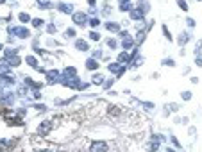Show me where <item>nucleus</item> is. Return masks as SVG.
<instances>
[{
  "label": "nucleus",
  "mask_w": 202,
  "mask_h": 152,
  "mask_svg": "<svg viewBox=\"0 0 202 152\" xmlns=\"http://www.w3.org/2000/svg\"><path fill=\"white\" fill-rule=\"evenodd\" d=\"M74 20L77 21L79 25H84V21H86V16H84L82 13H77V14H74Z\"/></svg>",
  "instance_id": "obj_1"
},
{
  "label": "nucleus",
  "mask_w": 202,
  "mask_h": 152,
  "mask_svg": "<svg viewBox=\"0 0 202 152\" xmlns=\"http://www.w3.org/2000/svg\"><path fill=\"white\" fill-rule=\"evenodd\" d=\"M107 147H106V143H102V141H97V143H93L91 145V150H106Z\"/></svg>",
  "instance_id": "obj_2"
},
{
  "label": "nucleus",
  "mask_w": 202,
  "mask_h": 152,
  "mask_svg": "<svg viewBox=\"0 0 202 152\" xmlns=\"http://www.w3.org/2000/svg\"><path fill=\"white\" fill-rule=\"evenodd\" d=\"M49 129H50L49 122H43V125L39 127V134H45V133H49Z\"/></svg>",
  "instance_id": "obj_3"
},
{
  "label": "nucleus",
  "mask_w": 202,
  "mask_h": 152,
  "mask_svg": "<svg viewBox=\"0 0 202 152\" xmlns=\"http://www.w3.org/2000/svg\"><path fill=\"white\" fill-rule=\"evenodd\" d=\"M14 32L18 34V36H21V38H27V29H21V27H18V29H14Z\"/></svg>",
  "instance_id": "obj_4"
},
{
  "label": "nucleus",
  "mask_w": 202,
  "mask_h": 152,
  "mask_svg": "<svg viewBox=\"0 0 202 152\" xmlns=\"http://www.w3.org/2000/svg\"><path fill=\"white\" fill-rule=\"evenodd\" d=\"M86 64H88V68H89V70H95V68H97V63H95L93 59H89Z\"/></svg>",
  "instance_id": "obj_5"
},
{
  "label": "nucleus",
  "mask_w": 202,
  "mask_h": 152,
  "mask_svg": "<svg viewBox=\"0 0 202 152\" xmlns=\"http://www.w3.org/2000/svg\"><path fill=\"white\" fill-rule=\"evenodd\" d=\"M59 9H61L63 13H70L72 7H70V6H66V4H59Z\"/></svg>",
  "instance_id": "obj_6"
},
{
  "label": "nucleus",
  "mask_w": 202,
  "mask_h": 152,
  "mask_svg": "<svg viewBox=\"0 0 202 152\" xmlns=\"http://www.w3.org/2000/svg\"><path fill=\"white\" fill-rule=\"evenodd\" d=\"M102 81H104L102 75H95V77H93V82H95V84H102Z\"/></svg>",
  "instance_id": "obj_7"
},
{
  "label": "nucleus",
  "mask_w": 202,
  "mask_h": 152,
  "mask_svg": "<svg viewBox=\"0 0 202 152\" xmlns=\"http://www.w3.org/2000/svg\"><path fill=\"white\" fill-rule=\"evenodd\" d=\"M77 49H81V50H86V49H88V45H86L84 41H77Z\"/></svg>",
  "instance_id": "obj_8"
},
{
  "label": "nucleus",
  "mask_w": 202,
  "mask_h": 152,
  "mask_svg": "<svg viewBox=\"0 0 202 152\" xmlns=\"http://www.w3.org/2000/svg\"><path fill=\"white\" fill-rule=\"evenodd\" d=\"M107 29H109V31H118V25H115V24H107Z\"/></svg>",
  "instance_id": "obj_9"
},
{
  "label": "nucleus",
  "mask_w": 202,
  "mask_h": 152,
  "mask_svg": "<svg viewBox=\"0 0 202 152\" xmlns=\"http://www.w3.org/2000/svg\"><path fill=\"white\" fill-rule=\"evenodd\" d=\"M27 63H29V64H32V66H36V59H34V57H31V56L27 57Z\"/></svg>",
  "instance_id": "obj_10"
},
{
  "label": "nucleus",
  "mask_w": 202,
  "mask_h": 152,
  "mask_svg": "<svg viewBox=\"0 0 202 152\" xmlns=\"http://www.w3.org/2000/svg\"><path fill=\"white\" fill-rule=\"evenodd\" d=\"M20 20H21V21H29L31 18H29V14H20Z\"/></svg>",
  "instance_id": "obj_11"
},
{
  "label": "nucleus",
  "mask_w": 202,
  "mask_h": 152,
  "mask_svg": "<svg viewBox=\"0 0 202 152\" xmlns=\"http://www.w3.org/2000/svg\"><path fill=\"white\" fill-rule=\"evenodd\" d=\"M177 2H179V6H181L183 9H188V6H186V2H184V0H177Z\"/></svg>",
  "instance_id": "obj_12"
},
{
  "label": "nucleus",
  "mask_w": 202,
  "mask_h": 152,
  "mask_svg": "<svg viewBox=\"0 0 202 152\" xmlns=\"http://www.w3.org/2000/svg\"><path fill=\"white\" fill-rule=\"evenodd\" d=\"M89 25H93V27H97V25H99V20H91V21H89Z\"/></svg>",
  "instance_id": "obj_13"
},
{
  "label": "nucleus",
  "mask_w": 202,
  "mask_h": 152,
  "mask_svg": "<svg viewBox=\"0 0 202 152\" xmlns=\"http://www.w3.org/2000/svg\"><path fill=\"white\" fill-rule=\"evenodd\" d=\"M99 38H100V36H99V34H97V32H91V39H95V41H97V39H99Z\"/></svg>",
  "instance_id": "obj_14"
},
{
  "label": "nucleus",
  "mask_w": 202,
  "mask_h": 152,
  "mask_svg": "<svg viewBox=\"0 0 202 152\" xmlns=\"http://www.w3.org/2000/svg\"><path fill=\"white\" fill-rule=\"evenodd\" d=\"M41 24H43V21H41V20H34V27H39Z\"/></svg>",
  "instance_id": "obj_15"
},
{
  "label": "nucleus",
  "mask_w": 202,
  "mask_h": 152,
  "mask_svg": "<svg viewBox=\"0 0 202 152\" xmlns=\"http://www.w3.org/2000/svg\"><path fill=\"white\" fill-rule=\"evenodd\" d=\"M190 97H191V95H190V93H188V91H184V93H183V98H186V100H188V98H190Z\"/></svg>",
  "instance_id": "obj_16"
},
{
  "label": "nucleus",
  "mask_w": 202,
  "mask_h": 152,
  "mask_svg": "<svg viewBox=\"0 0 202 152\" xmlns=\"http://www.w3.org/2000/svg\"><path fill=\"white\" fill-rule=\"evenodd\" d=\"M2 2H4V0H0V4H2Z\"/></svg>",
  "instance_id": "obj_17"
},
{
  "label": "nucleus",
  "mask_w": 202,
  "mask_h": 152,
  "mask_svg": "<svg viewBox=\"0 0 202 152\" xmlns=\"http://www.w3.org/2000/svg\"><path fill=\"white\" fill-rule=\"evenodd\" d=\"M0 49H2V45H0Z\"/></svg>",
  "instance_id": "obj_18"
}]
</instances>
